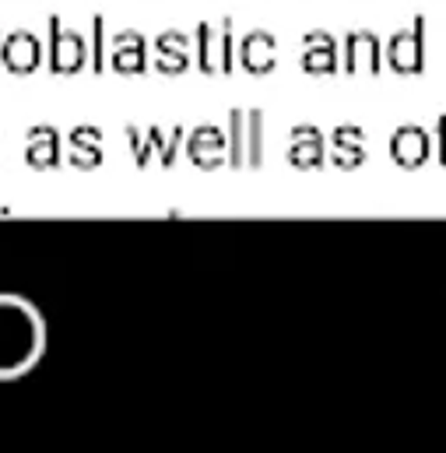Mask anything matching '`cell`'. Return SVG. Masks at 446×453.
Instances as JSON below:
<instances>
[{
  "mask_svg": "<svg viewBox=\"0 0 446 453\" xmlns=\"http://www.w3.org/2000/svg\"><path fill=\"white\" fill-rule=\"evenodd\" d=\"M187 141V155H190V162L194 165H201V169H219L225 158H228V137H225L222 127H197L190 137H183Z\"/></svg>",
  "mask_w": 446,
  "mask_h": 453,
  "instance_id": "5b68a950",
  "label": "cell"
},
{
  "mask_svg": "<svg viewBox=\"0 0 446 453\" xmlns=\"http://www.w3.org/2000/svg\"><path fill=\"white\" fill-rule=\"evenodd\" d=\"M106 18L103 14H96L92 18V46H88V64H92V71H106Z\"/></svg>",
  "mask_w": 446,
  "mask_h": 453,
  "instance_id": "e0dca14e",
  "label": "cell"
},
{
  "mask_svg": "<svg viewBox=\"0 0 446 453\" xmlns=\"http://www.w3.org/2000/svg\"><path fill=\"white\" fill-rule=\"evenodd\" d=\"M88 64V42L81 32L67 28L60 18H50V71L78 74Z\"/></svg>",
  "mask_w": 446,
  "mask_h": 453,
  "instance_id": "3957f363",
  "label": "cell"
},
{
  "mask_svg": "<svg viewBox=\"0 0 446 453\" xmlns=\"http://www.w3.org/2000/svg\"><path fill=\"white\" fill-rule=\"evenodd\" d=\"M440 158H443V165H446V116L440 119Z\"/></svg>",
  "mask_w": 446,
  "mask_h": 453,
  "instance_id": "d6986e66",
  "label": "cell"
},
{
  "mask_svg": "<svg viewBox=\"0 0 446 453\" xmlns=\"http://www.w3.org/2000/svg\"><path fill=\"white\" fill-rule=\"evenodd\" d=\"M25 162L32 169H53L60 162V134L46 123L32 127L25 137Z\"/></svg>",
  "mask_w": 446,
  "mask_h": 453,
  "instance_id": "8fae6325",
  "label": "cell"
},
{
  "mask_svg": "<svg viewBox=\"0 0 446 453\" xmlns=\"http://www.w3.org/2000/svg\"><path fill=\"white\" fill-rule=\"evenodd\" d=\"M331 158L341 169H358L365 162V134L358 127H337L331 137Z\"/></svg>",
  "mask_w": 446,
  "mask_h": 453,
  "instance_id": "5bb4252c",
  "label": "cell"
},
{
  "mask_svg": "<svg viewBox=\"0 0 446 453\" xmlns=\"http://www.w3.org/2000/svg\"><path fill=\"white\" fill-rule=\"evenodd\" d=\"M0 42H4V39H0Z\"/></svg>",
  "mask_w": 446,
  "mask_h": 453,
  "instance_id": "ffe728a7",
  "label": "cell"
},
{
  "mask_svg": "<svg viewBox=\"0 0 446 453\" xmlns=\"http://www.w3.org/2000/svg\"><path fill=\"white\" fill-rule=\"evenodd\" d=\"M197 67L204 74H219L235 67V35H232V21L225 18L219 25H201L197 28Z\"/></svg>",
  "mask_w": 446,
  "mask_h": 453,
  "instance_id": "7a4b0ae2",
  "label": "cell"
},
{
  "mask_svg": "<svg viewBox=\"0 0 446 453\" xmlns=\"http://www.w3.org/2000/svg\"><path fill=\"white\" fill-rule=\"evenodd\" d=\"M39 60H42V46H39L35 35H28V32L4 35V42H0V64L11 74H28V71L39 67Z\"/></svg>",
  "mask_w": 446,
  "mask_h": 453,
  "instance_id": "52a82bcc",
  "label": "cell"
},
{
  "mask_svg": "<svg viewBox=\"0 0 446 453\" xmlns=\"http://www.w3.org/2000/svg\"><path fill=\"white\" fill-rule=\"evenodd\" d=\"M387 64L397 74H419L426 67V21L415 18L411 28L394 32L387 42Z\"/></svg>",
  "mask_w": 446,
  "mask_h": 453,
  "instance_id": "277c9868",
  "label": "cell"
},
{
  "mask_svg": "<svg viewBox=\"0 0 446 453\" xmlns=\"http://www.w3.org/2000/svg\"><path fill=\"white\" fill-rule=\"evenodd\" d=\"M235 57H239L242 71H250V74H267V71L278 64V42H274L271 32H250V35L239 42Z\"/></svg>",
  "mask_w": 446,
  "mask_h": 453,
  "instance_id": "9c48e42d",
  "label": "cell"
},
{
  "mask_svg": "<svg viewBox=\"0 0 446 453\" xmlns=\"http://www.w3.org/2000/svg\"><path fill=\"white\" fill-rule=\"evenodd\" d=\"M303 67L310 74H331L337 67V42L327 32H310L303 42Z\"/></svg>",
  "mask_w": 446,
  "mask_h": 453,
  "instance_id": "9a60e30c",
  "label": "cell"
},
{
  "mask_svg": "<svg viewBox=\"0 0 446 453\" xmlns=\"http://www.w3.org/2000/svg\"><path fill=\"white\" fill-rule=\"evenodd\" d=\"M103 162V134L96 127H74L71 130V165L96 169Z\"/></svg>",
  "mask_w": 446,
  "mask_h": 453,
  "instance_id": "2e32d148",
  "label": "cell"
},
{
  "mask_svg": "<svg viewBox=\"0 0 446 453\" xmlns=\"http://www.w3.org/2000/svg\"><path fill=\"white\" fill-rule=\"evenodd\" d=\"M190 64V39L183 32H162L155 39V67L162 74H180Z\"/></svg>",
  "mask_w": 446,
  "mask_h": 453,
  "instance_id": "4fadbf2b",
  "label": "cell"
},
{
  "mask_svg": "<svg viewBox=\"0 0 446 453\" xmlns=\"http://www.w3.org/2000/svg\"><path fill=\"white\" fill-rule=\"evenodd\" d=\"M151 141H155V148H158V158H162V165L169 169L173 162H176V151H180V141H183V130L180 127H173V134L165 137L158 127H151Z\"/></svg>",
  "mask_w": 446,
  "mask_h": 453,
  "instance_id": "ac0fdd59",
  "label": "cell"
},
{
  "mask_svg": "<svg viewBox=\"0 0 446 453\" xmlns=\"http://www.w3.org/2000/svg\"><path fill=\"white\" fill-rule=\"evenodd\" d=\"M228 162L232 165H260L264 162V113L235 110L228 116Z\"/></svg>",
  "mask_w": 446,
  "mask_h": 453,
  "instance_id": "6da1fadb",
  "label": "cell"
},
{
  "mask_svg": "<svg viewBox=\"0 0 446 453\" xmlns=\"http://www.w3.org/2000/svg\"><path fill=\"white\" fill-rule=\"evenodd\" d=\"M344 71L351 74H380L383 67V50H380V39L373 32H351L344 39Z\"/></svg>",
  "mask_w": 446,
  "mask_h": 453,
  "instance_id": "8992f818",
  "label": "cell"
},
{
  "mask_svg": "<svg viewBox=\"0 0 446 453\" xmlns=\"http://www.w3.org/2000/svg\"><path fill=\"white\" fill-rule=\"evenodd\" d=\"M288 162L296 169H317L324 162V137L317 127H292L288 137Z\"/></svg>",
  "mask_w": 446,
  "mask_h": 453,
  "instance_id": "7c38bea8",
  "label": "cell"
},
{
  "mask_svg": "<svg viewBox=\"0 0 446 453\" xmlns=\"http://www.w3.org/2000/svg\"><path fill=\"white\" fill-rule=\"evenodd\" d=\"M110 64L119 74H137L148 67V42L141 32H116L110 46Z\"/></svg>",
  "mask_w": 446,
  "mask_h": 453,
  "instance_id": "ba28073f",
  "label": "cell"
},
{
  "mask_svg": "<svg viewBox=\"0 0 446 453\" xmlns=\"http://www.w3.org/2000/svg\"><path fill=\"white\" fill-rule=\"evenodd\" d=\"M429 148H433V137L429 130L422 127H401L394 137H390V155L397 165L404 169H419L426 158H429Z\"/></svg>",
  "mask_w": 446,
  "mask_h": 453,
  "instance_id": "30bf717a",
  "label": "cell"
}]
</instances>
